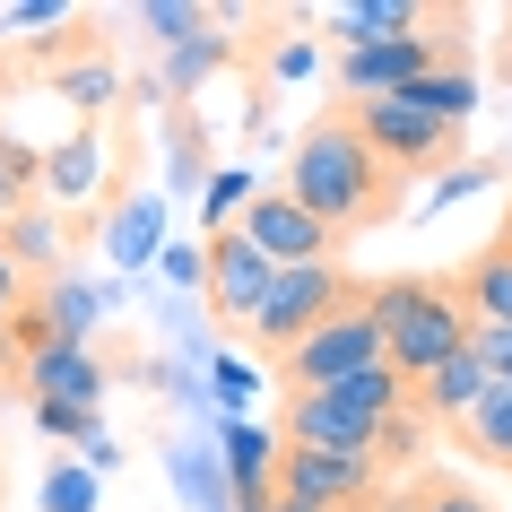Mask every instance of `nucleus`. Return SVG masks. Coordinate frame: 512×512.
Wrapping results in <instances>:
<instances>
[{"instance_id":"15","label":"nucleus","mask_w":512,"mask_h":512,"mask_svg":"<svg viewBox=\"0 0 512 512\" xmlns=\"http://www.w3.org/2000/svg\"><path fill=\"white\" fill-rule=\"evenodd\" d=\"M0 252H9L27 278H44V287H53V278H61V217L44 209V200H27L18 217H0Z\"/></svg>"},{"instance_id":"27","label":"nucleus","mask_w":512,"mask_h":512,"mask_svg":"<svg viewBox=\"0 0 512 512\" xmlns=\"http://www.w3.org/2000/svg\"><path fill=\"white\" fill-rule=\"evenodd\" d=\"M469 356L486 365V382H512V330H469Z\"/></svg>"},{"instance_id":"7","label":"nucleus","mask_w":512,"mask_h":512,"mask_svg":"<svg viewBox=\"0 0 512 512\" xmlns=\"http://www.w3.org/2000/svg\"><path fill=\"white\" fill-rule=\"evenodd\" d=\"M348 122L365 131V148H374L391 174H426V165H452L460 131L452 122H434L417 96H374V105H348Z\"/></svg>"},{"instance_id":"22","label":"nucleus","mask_w":512,"mask_h":512,"mask_svg":"<svg viewBox=\"0 0 512 512\" xmlns=\"http://www.w3.org/2000/svg\"><path fill=\"white\" fill-rule=\"evenodd\" d=\"M408 96H417L434 122H452V131L478 113V79H469V61H460V70H434V79H426V87H408Z\"/></svg>"},{"instance_id":"8","label":"nucleus","mask_w":512,"mask_h":512,"mask_svg":"<svg viewBox=\"0 0 512 512\" xmlns=\"http://www.w3.org/2000/svg\"><path fill=\"white\" fill-rule=\"evenodd\" d=\"M235 226H243V235H252V243H261V252H270L278 270H304V261H348V243L330 235V226H322V217H313V209H304V200H296V191H287V183L252 191V209H243Z\"/></svg>"},{"instance_id":"23","label":"nucleus","mask_w":512,"mask_h":512,"mask_svg":"<svg viewBox=\"0 0 512 512\" xmlns=\"http://www.w3.org/2000/svg\"><path fill=\"white\" fill-rule=\"evenodd\" d=\"M53 87L87 113V122H96V113L113 105V61H70V70H53Z\"/></svg>"},{"instance_id":"16","label":"nucleus","mask_w":512,"mask_h":512,"mask_svg":"<svg viewBox=\"0 0 512 512\" xmlns=\"http://www.w3.org/2000/svg\"><path fill=\"white\" fill-rule=\"evenodd\" d=\"M486 391H495V382H486V365H478L469 348H460L452 365H434V374L417 382V408H426L434 426H460V417H469V408H478Z\"/></svg>"},{"instance_id":"1","label":"nucleus","mask_w":512,"mask_h":512,"mask_svg":"<svg viewBox=\"0 0 512 512\" xmlns=\"http://www.w3.org/2000/svg\"><path fill=\"white\" fill-rule=\"evenodd\" d=\"M287 191H296V200L322 217L339 243L365 235V226H391V209H400V174H391V165L365 148V131L348 122V105L313 113V122L296 131V157H287Z\"/></svg>"},{"instance_id":"19","label":"nucleus","mask_w":512,"mask_h":512,"mask_svg":"<svg viewBox=\"0 0 512 512\" xmlns=\"http://www.w3.org/2000/svg\"><path fill=\"white\" fill-rule=\"evenodd\" d=\"M44 313H53L61 348H87V330L105 313V287H96V278H53V287H44Z\"/></svg>"},{"instance_id":"3","label":"nucleus","mask_w":512,"mask_h":512,"mask_svg":"<svg viewBox=\"0 0 512 512\" xmlns=\"http://www.w3.org/2000/svg\"><path fill=\"white\" fill-rule=\"evenodd\" d=\"M365 296V278L348 270V261H304V270H278L270 278V304H261V322H252V348L270 356H296L313 330L339 313V304H356Z\"/></svg>"},{"instance_id":"31","label":"nucleus","mask_w":512,"mask_h":512,"mask_svg":"<svg viewBox=\"0 0 512 512\" xmlns=\"http://www.w3.org/2000/svg\"><path fill=\"white\" fill-rule=\"evenodd\" d=\"M504 243H512V226H504Z\"/></svg>"},{"instance_id":"9","label":"nucleus","mask_w":512,"mask_h":512,"mask_svg":"<svg viewBox=\"0 0 512 512\" xmlns=\"http://www.w3.org/2000/svg\"><path fill=\"white\" fill-rule=\"evenodd\" d=\"M270 278H278V261L243 235V226L209 235V313H217V330H252V322H261Z\"/></svg>"},{"instance_id":"6","label":"nucleus","mask_w":512,"mask_h":512,"mask_svg":"<svg viewBox=\"0 0 512 512\" xmlns=\"http://www.w3.org/2000/svg\"><path fill=\"white\" fill-rule=\"evenodd\" d=\"M278 495H296L313 512H365L391 495V469L374 452H278Z\"/></svg>"},{"instance_id":"2","label":"nucleus","mask_w":512,"mask_h":512,"mask_svg":"<svg viewBox=\"0 0 512 512\" xmlns=\"http://www.w3.org/2000/svg\"><path fill=\"white\" fill-rule=\"evenodd\" d=\"M365 304L382 322V348L408 382H426L434 365H452L469 348V304H460V278L452 270H400V278H365Z\"/></svg>"},{"instance_id":"20","label":"nucleus","mask_w":512,"mask_h":512,"mask_svg":"<svg viewBox=\"0 0 512 512\" xmlns=\"http://www.w3.org/2000/svg\"><path fill=\"white\" fill-rule=\"evenodd\" d=\"M27 200H44V148L0 139V217H18Z\"/></svg>"},{"instance_id":"24","label":"nucleus","mask_w":512,"mask_h":512,"mask_svg":"<svg viewBox=\"0 0 512 512\" xmlns=\"http://www.w3.org/2000/svg\"><path fill=\"white\" fill-rule=\"evenodd\" d=\"M226 53H235L226 35H191V44H174V53H165V79H174V87H183V96H191V87L209 79V70H217V61H226Z\"/></svg>"},{"instance_id":"17","label":"nucleus","mask_w":512,"mask_h":512,"mask_svg":"<svg viewBox=\"0 0 512 512\" xmlns=\"http://www.w3.org/2000/svg\"><path fill=\"white\" fill-rule=\"evenodd\" d=\"M452 434H460V452L478 460V469H504V478H512V382H495Z\"/></svg>"},{"instance_id":"29","label":"nucleus","mask_w":512,"mask_h":512,"mask_svg":"<svg viewBox=\"0 0 512 512\" xmlns=\"http://www.w3.org/2000/svg\"><path fill=\"white\" fill-rule=\"evenodd\" d=\"M53 504L61 512H87V478H79V469H61V478H53Z\"/></svg>"},{"instance_id":"5","label":"nucleus","mask_w":512,"mask_h":512,"mask_svg":"<svg viewBox=\"0 0 512 512\" xmlns=\"http://www.w3.org/2000/svg\"><path fill=\"white\" fill-rule=\"evenodd\" d=\"M365 365H391V348H382L374 304L356 296V304H339V313H330L296 356H278V382H287V391H330V382L365 374Z\"/></svg>"},{"instance_id":"25","label":"nucleus","mask_w":512,"mask_h":512,"mask_svg":"<svg viewBox=\"0 0 512 512\" xmlns=\"http://www.w3.org/2000/svg\"><path fill=\"white\" fill-rule=\"evenodd\" d=\"M243 209H252V174H243V165H217L209 174V235H226Z\"/></svg>"},{"instance_id":"12","label":"nucleus","mask_w":512,"mask_h":512,"mask_svg":"<svg viewBox=\"0 0 512 512\" xmlns=\"http://www.w3.org/2000/svg\"><path fill=\"white\" fill-rule=\"evenodd\" d=\"M105 356L96 348H53L27 365V400H70V408H105Z\"/></svg>"},{"instance_id":"28","label":"nucleus","mask_w":512,"mask_h":512,"mask_svg":"<svg viewBox=\"0 0 512 512\" xmlns=\"http://www.w3.org/2000/svg\"><path fill=\"white\" fill-rule=\"evenodd\" d=\"M18 313H27V270H18V261L0 252V330L18 322Z\"/></svg>"},{"instance_id":"26","label":"nucleus","mask_w":512,"mask_h":512,"mask_svg":"<svg viewBox=\"0 0 512 512\" xmlns=\"http://www.w3.org/2000/svg\"><path fill=\"white\" fill-rule=\"evenodd\" d=\"M27 408H35V426H44V434H79V443L105 434V408H70V400H27Z\"/></svg>"},{"instance_id":"14","label":"nucleus","mask_w":512,"mask_h":512,"mask_svg":"<svg viewBox=\"0 0 512 512\" xmlns=\"http://www.w3.org/2000/svg\"><path fill=\"white\" fill-rule=\"evenodd\" d=\"M278 434H261V426H226V478H235V504L243 512H261L278 495Z\"/></svg>"},{"instance_id":"18","label":"nucleus","mask_w":512,"mask_h":512,"mask_svg":"<svg viewBox=\"0 0 512 512\" xmlns=\"http://www.w3.org/2000/svg\"><path fill=\"white\" fill-rule=\"evenodd\" d=\"M391 504H400V512H495L478 486L452 478V469H417V478H400V486H391Z\"/></svg>"},{"instance_id":"30","label":"nucleus","mask_w":512,"mask_h":512,"mask_svg":"<svg viewBox=\"0 0 512 512\" xmlns=\"http://www.w3.org/2000/svg\"><path fill=\"white\" fill-rule=\"evenodd\" d=\"M365 512H400V504H391V495H382V504H365Z\"/></svg>"},{"instance_id":"21","label":"nucleus","mask_w":512,"mask_h":512,"mask_svg":"<svg viewBox=\"0 0 512 512\" xmlns=\"http://www.w3.org/2000/svg\"><path fill=\"white\" fill-rule=\"evenodd\" d=\"M87 183H96V122H87L79 139H61L53 157H44V191H53V200H79Z\"/></svg>"},{"instance_id":"4","label":"nucleus","mask_w":512,"mask_h":512,"mask_svg":"<svg viewBox=\"0 0 512 512\" xmlns=\"http://www.w3.org/2000/svg\"><path fill=\"white\" fill-rule=\"evenodd\" d=\"M443 27H460L452 9L434 18L426 35H400V44H365V53H339V105H374V96H408V87H426L434 70H460V35H443Z\"/></svg>"},{"instance_id":"11","label":"nucleus","mask_w":512,"mask_h":512,"mask_svg":"<svg viewBox=\"0 0 512 512\" xmlns=\"http://www.w3.org/2000/svg\"><path fill=\"white\" fill-rule=\"evenodd\" d=\"M443 9L426 0H339L322 9V35H339V53H365V44H400V35H426Z\"/></svg>"},{"instance_id":"13","label":"nucleus","mask_w":512,"mask_h":512,"mask_svg":"<svg viewBox=\"0 0 512 512\" xmlns=\"http://www.w3.org/2000/svg\"><path fill=\"white\" fill-rule=\"evenodd\" d=\"M452 278H460V304H469L478 330H512V243L504 235L486 252H469V270H452Z\"/></svg>"},{"instance_id":"10","label":"nucleus","mask_w":512,"mask_h":512,"mask_svg":"<svg viewBox=\"0 0 512 512\" xmlns=\"http://www.w3.org/2000/svg\"><path fill=\"white\" fill-rule=\"evenodd\" d=\"M374 434L382 417H356L330 391H287V408H278V443H296V452H374Z\"/></svg>"}]
</instances>
